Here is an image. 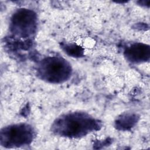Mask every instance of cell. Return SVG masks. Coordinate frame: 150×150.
<instances>
[{"label": "cell", "instance_id": "6da1fadb", "mask_svg": "<svg viewBox=\"0 0 150 150\" xmlns=\"http://www.w3.org/2000/svg\"><path fill=\"white\" fill-rule=\"evenodd\" d=\"M97 126L94 118L84 113H71L58 118L53 129L56 133L66 137H76L85 135Z\"/></svg>", "mask_w": 150, "mask_h": 150}, {"label": "cell", "instance_id": "7a4b0ae2", "mask_svg": "<svg viewBox=\"0 0 150 150\" xmlns=\"http://www.w3.org/2000/svg\"><path fill=\"white\" fill-rule=\"evenodd\" d=\"M41 78L47 81L59 83L69 79L71 74L70 64L59 57H48L42 60L38 67Z\"/></svg>", "mask_w": 150, "mask_h": 150}, {"label": "cell", "instance_id": "3957f363", "mask_svg": "<svg viewBox=\"0 0 150 150\" xmlns=\"http://www.w3.org/2000/svg\"><path fill=\"white\" fill-rule=\"evenodd\" d=\"M33 131L26 124H16L5 127L1 132V143L4 146H19L29 144Z\"/></svg>", "mask_w": 150, "mask_h": 150}, {"label": "cell", "instance_id": "277c9868", "mask_svg": "<svg viewBox=\"0 0 150 150\" xmlns=\"http://www.w3.org/2000/svg\"><path fill=\"white\" fill-rule=\"evenodd\" d=\"M35 26L36 16L30 10H19L12 18L11 30L18 36L24 38L29 36L34 32Z\"/></svg>", "mask_w": 150, "mask_h": 150}, {"label": "cell", "instance_id": "5b68a950", "mask_svg": "<svg viewBox=\"0 0 150 150\" xmlns=\"http://www.w3.org/2000/svg\"><path fill=\"white\" fill-rule=\"evenodd\" d=\"M125 55L132 62L145 61L149 56V48L145 45L134 44L126 49Z\"/></svg>", "mask_w": 150, "mask_h": 150}]
</instances>
